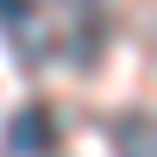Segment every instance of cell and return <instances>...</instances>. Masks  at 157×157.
Listing matches in <instances>:
<instances>
[{
    "label": "cell",
    "instance_id": "6da1fadb",
    "mask_svg": "<svg viewBox=\"0 0 157 157\" xmlns=\"http://www.w3.org/2000/svg\"><path fill=\"white\" fill-rule=\"evenodd\" d=\"M0 138H6L13 157H50L57 151V120H50L44 101H32V107H19L6 126H0Z\"/></svg>",
    "mask_w": 157,
    "mask_h": 157
},
{
    "label": "cell",
    "instance_id": "3957f363",
    "mask_svg": "<svg viewBox=\"0 0 157 157\" xmlns=\"http://www.w3.org/2000/svg\"><path fill=\"white\" fill-rule=\"evenodd\" d=\"M19 19H32V0H0V25H19Z\"/></svg>",
    "mask_w": 157,
    "mask_h": 157
},
{
    "label": "cell",
    "instance_id": "7a4b0ae2",
    "mask_svg": "<svg viewBox=\"0 0 157 157\" xmlns=\"http://www.w3.org/2000/svg\"><path fill=\"white\" fill-rule=\"evenodd\" d=\"M107 138L120 157H157V113H120L107 126Z\"/></svg>",
    "mask_w": 157,
    "mask_h": 157
}]
</instances>
